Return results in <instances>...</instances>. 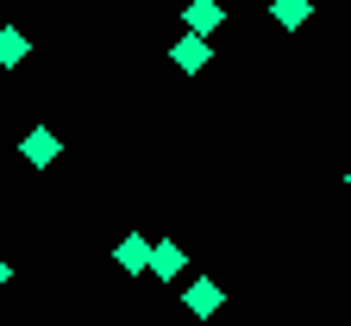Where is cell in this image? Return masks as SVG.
<instances>
[{
    "mask_svg": "<svg viewBox=\"0 0 351 326\" xmlns=\"http://www.w3.org/2000/svg\"><path fill=\"white\" fill-rule=\"evenodd\" d=\"M113 257H119V270H132V276H138V270H151V239H145V232H125Z\"/></svg>",
    "mask_w": 351,
    "mask_h": 326,
    "instance_id": "6da1fadb",
    "label": "cell"
},
{
    "mask_svg": "<svg viewBox=\"0 0 351 326\" xmlns=\"http://www.w3.org/2000/svg\"><path fill=\"white\" fill-rule=\"evenodd\" d=\"M182 19H189L195 38H207V32H219V19H226V13H219V0H189V13H182Z\"/></svg>",
    "mask_w": 351,
    "mask_h": 326,
    "instance_id": "277c9868",
    "label": "cell"
},
{
    "mask_svg": "<svg viewBox=\"0 0 351 326\" xmlns=\"http://www.w3.org/2000/svg\"><path fill=\"white\" fill-rule=\"evenodd\" d=\"M270 13H276V25H282V32H301L307 19H314V7H307V0H276Z\"/></svg>",
    "mask_w": 351,
    "mask_h": 326,
    "instance_id": "8992f818",
    "label": "cell"
},
{
    "mask_svg": "<svg viewBox=\"0 0 351 326\" xmlns=\"http://www.w3.org/2000/svg\"><path fill=\"white\" fill-rule=\"evenodd\" d=\"M345 189H351V176H345Z\"/></svg>",
    "mask_w": 351,
    "mask_h": 326,
    "instance_id": "30bf717a",
    "label": "cell"
},
{
    "mask_svg": "<svg viewBox=\"0 0 351 326\" xmlns=\"http://www.w3.org/2000/svg\"><path fill=\"white\" fill-rule=\"evenodd\" d=\"M213 307H219V283H207V276H201V283H189V314L207 320Z\"/></svg>",
    "mask_w": 351,
    "mask_h": 326,
    "instance_id": "52a82bcc",
    "label": "cell"
},
{
    "mask_svg": "<svg viewBox=\"0 0 351 326\" xmlns=\"http://www.w3.org/2000/svg\"><path fill=\"white\" fill-rule=\"evenodd\" d=\"M7 276H13V270H7V257H0V289H7Z\"/></svg>",
    "mask_w": 351,
    "mask_h": 326,
    "instance_id": "9c48e42d",
    "label": "cell"
},
{
    "mask_svg": "<svg viewBox=\"0 0 351 326\" xmlns=\"http://www.w3.org/2000/svg\"><path fill=\"white\" fill-rule=\"evenodd\" d=\"M19 151H25V157H32L38 170H44V163H57V151H63V138L38 126V132H25V145H19Z\"/></svg>",
    "mask_w": 351,
    "mask_h": 326,
    "instance_id": "7a4b0ae2",
    "label": "cell"
},
{
    "mask_svg": "<svg viewBox=\"0 0 351 326\" xmlns=\"http://www.w3.org/2000/svg\"><path fill=\"white\" fill-rule=\"evenodd\" d=\"M151 276H163V283H176V276H182V251H176L169 239L151 245Z\"/></svg>",
    "mask_w": 351,
    "mask_h": 326,
    "instance_id": "5b68a950",
    "label": "cell"
},
{
    "mask_svg": "<svg viewBox=\"0 0 351 326\" xmlns=\"http://www.w3.org/2000/svg\"><path fill=\"white\" fill-rule=\"evenodd\" d=\"M19 57H25V38H19V32L7 25V32H0V63H7V69H13Z\"/></svg>",
    "mask_w": 351,
    "mask_h": 326,
    "instance_id": "ba28073f",
    "label": "cell"
},
{
    "mask_svg": "<svg viewBox=\"0 0 351 326\" xmlns=\"http://www.w3.org/2000/svg\"><path fill=\"white\" fill-rule=\"evenodd\" d=\"M207 57H213V51H207V38H195V32H189V38L169 51V63H182L189 75H201V69H207Z\"/></svg>",
    "mask_w": 351,
    "mask_h": 326,
    "instance_id": "3957f363",
    "label": "cell"
}]
</instances>
